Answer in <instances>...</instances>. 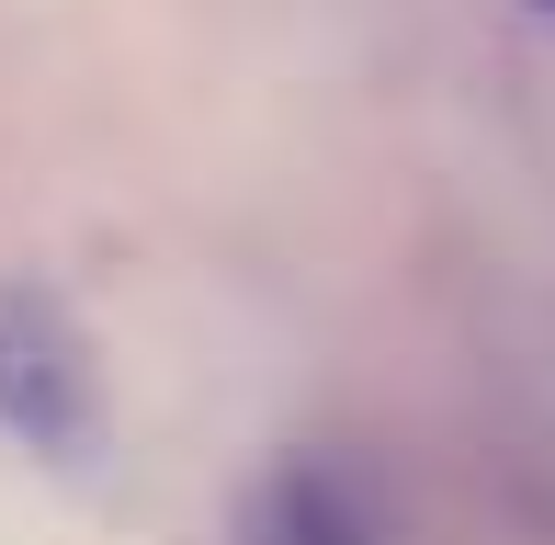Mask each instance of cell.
Returning <instances> with one entry per match:
<instances>
[{
  "instance_id": "6da1fadb",
  "label": "cell",
  "mask_w": 555,
  "mask_h": 545,
  "mask_svg": "<svg viewBox=\"0 0 555 545\" xmlns=\"http://www.w3.org/2000/svg\"><path fill=\"white\" fill-rule=\"evenodd\" d=\"M0 443H23L35 466L103 455V376L35 284H0Z\"/></svg>"
},
{
  "instance_id": "7a4b0ae2",
  "label": "cell",
  "mask_w": 555,
  "mask_h": 545,
  "mask_svg": "<svg viewBox=\"0 0 555 545\" xmlns=\"http://www.w3.org/2000/svg\"><path fill=\"white\" fill-rule=\"evenodd\" d=\"M238 545H386V500L340 455H284L238 500Z\"/></svg>"
}]
</instances>
